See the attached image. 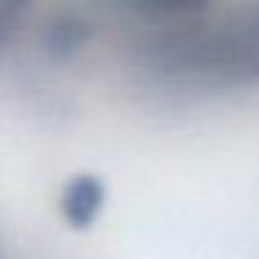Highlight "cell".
<instances>
[{
    "mask_svg": "<svg viewBox=\"0 0 259 259\" xmlns=\"http://www.w3.org/2000/svg\"><path fill=\"white\" fill-rule=\"evenodd\" d=\"M92 36V25L81 17H59L53 23H48L42 28V42L51 53L67 56L75 48H81V42H87Z\"/></svg>",
    "mask_w": 259,
    "mask_h": 259,
    "instance_id": "2",
    "label": "cell"
},
{
    "mask_svg": "<svg viewBox=\"0 0 259 259\" xmlns=\"http://www.w3.org/2000/svg\"><path fill=\"white\" fill-rule=\"evenodd\" d=\"M106 198V187L98 176H75L62 192V214L70 226L84 229L98 218Z\"/></svg>",
    "mask_w": 259,
    "mask_h": 259,
    "instance_id": "1",
    "label": "cell"
}]
</instances>
